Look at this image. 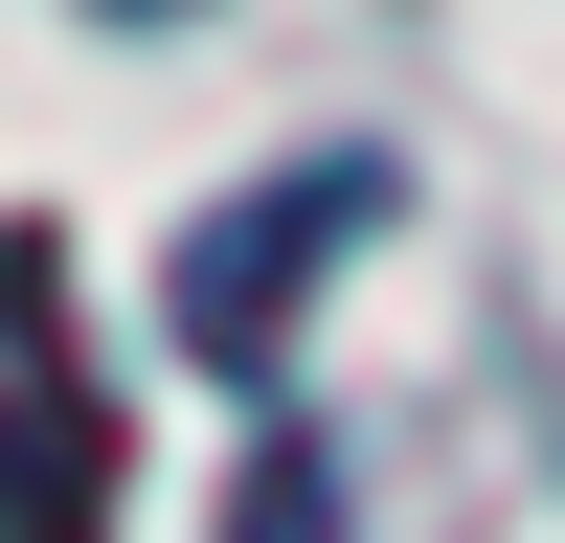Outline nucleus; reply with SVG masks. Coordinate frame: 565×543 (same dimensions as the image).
<instances>
[{
	"mask_svg": "<svg viewBox=\"0 0 565 543\" xmlns=\"http://www.w3.org/2000/svg\"><path fill=\"white\" fill-rule=\"evenodd\" d=\"M114 521V407L68 362V249L0 226V543H90Z\"/></svg>",
	"mask_w": 565,
	"mask_h": 543,
	"instance_id": "obj_1",
	"label": "nucleus"
},
{
	"mask_svg": "<svg viewBox=\"0 0 565 543\" xmlns=\"http://www.w3.org/2000/svg\"><path fill=\"white\" fill-rule=\"evenodd\" d=\"M362 204H385V159H295V181H249V226H226V249L181 272V340H204V362H271V317H295V272L340 249Z\"/></svg>",
	"mask_w": 565,
	"mask_h": 543,
	"instance_id": "obj_2",
	"label": "nucleus"
},
{
	"mask_svg": "<svg viewBox=\"0 0 565 543\" xmlns=\"http://www.w3.org/2000/svg\"><path fill=\"white\" fill-rule=\"evenodd\" d=\"M226 543H340V521H317V453H271V476H249V521H226Z\"/></svg>",
	"mask_w": 565,
	"mask_h": 543,
	"instance_id": "obj_3",
	"label": "nucleus"
}]
</instances>
